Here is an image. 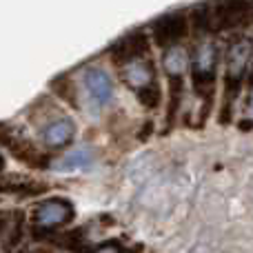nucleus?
I'll use <instances>...</instances> for the list:
<instances>
[{
    "mask_svg": "<svg viewBox=\"0 0 253 253\" xmlns=\"http://www.w3.org/2000/svg\"><path fill=\"white\" fill-rule=\"evenodd\" d=\"M215 69H218V47L211 40H205L196 47L191 56V84L193 93L205 98V105L213 102Z\"/></svg>",
    "mask_w": 253,
    "mask_h": 253,
    "instance_id": "1",
    "label": "nucleus"
},
{
    "mask_svg": "<svg viewBox=\"0 0 253 253\" xmlns=\"http://www.w3.org/2000/svg\"><path fill=\"white\" fill-rule=\"evenodd\" d=\"M0 144H2L18 162L27 165L29 169L44 171V169H51V165H53L49 153L38 149L31 140H27L16 126L9 123H0Z\"/></svg>",
    "mask_w": 253,
    "mask_h": 253,
    "instance_id": "2",
    "label": "nucleus"
},
{
    "mask_svg": "<svg viewBox=\"0 0 253 253\" xmlns=\"http://www.w3.org/2000/svg\"><path fill=\"white\" fill-rule=\"evenodd\" d=\"M76 218V209L67 198H47L31 211V227H38L42 231H58V227H65Z\"/></svg>",
    "mask_w": 253,
    "mask_h": 253,
    "instance_id": "3",
    "label": "nucleus"
},
{
    "mask_svg": "<svg viewBox=\"0 0 253 253\" xmlns=\"http://www.w3.org/2000/svg\"><path fill=\"white\" fill-rule=\"evenodd\" d=\"M149 51H151V40H149V34H144L142 29L131 31V34H126L125 38H120L118 42H114L109 47L111 62L118 65L120 69L149 58Z\"/></svg>",
    "mask_w": 253,
    "mask_h": 253,
    "instance_id": "4",
    "label": "nucleus"
},
{
    "mask_svg": "<svg viewBox=\"0 0 253 253\" xmlns=\"http://www.w3.org/2000/svg\"><path fill=\"white\" fill-rule=\"evenodd\" d=\"M189 34V16L184 11H169L151 22L153 42L162 49L178 47V42Z\"/></svg>",
    "mask_w": 253,
    "mask_h": 253,
    "instance_id": "5",
    "label": "nucleus"
},
{
    "mask_svg": "<svg viewBox=\"0 0 253 253\" xmlns=\"http://www.w3.org/2000/svg\"><path fill=\"white\" fill-rule=\"evenodd\" d=\"M84 89L89 93V100L96 107H100V109L105 105H109L116 91L114 80H111V76L102 67H89L84 71Z\"/></svg>",
    "mask_w": 253,
    "mask_h": 253,
    "instance_id": "6",
    "label": "nucleus"
},
{
    "mask_svg": "<svg viewBox=\"0 0 253 253\" xmlns=\"http://www.w3.org/2000/svg\"><path fill=\"white\" fill-rule=\"evenodd\" d=\"M51 189L49 182L29 178L22 173H11V175H0V193H9V196H20V198H34L40 193H47Z\"/></svg>",
    "mask_w": 253,
    "mask_h": 253,
    "instance_id": "7",
    "label": "nucleus"
},
{
    "mask_svg": "<svg viewBox=\"0 0 253 253\" xmlns=\"http://www.w3.org/2000/svg\"><path fill=\"white\" fill-rule=\"evenodd\" d=\"M251 11H253V4H249V2H222V4H213L215 31H227V29L242 27L245 22H249Z\"/></svg>",
    "mask_w": 253,
    "mask_h": 253,
    "instance_id": "8",
    "label": "nucleus"
},
{
    "mask_svg": "<svg viewBox=\"0 0 253 253\" xmlns=\"http://www.w3.org/2000/svg\"><path fill=\"white\" fill-rule=\"evenodd\" d=\"M251 51H253V44L249 40H245V38L233 40L227 51V74H224V78L242 80L245 83V76L249 71Z\"/></svg>",
    "mask_w": 253,
    "mask_h": 253,
    "instance_id": "9",
    "label": "nucleus"
},
{
    "mask_svg": "<svg viewBox=\"0 0 253 253\" xmlns=\"http://www.w3.org/2000/svg\"><path fill=\"white\" fill-rule=\"evenodd\" d=\"M120 80L131 89V91H140L142 87L151 83H158L156 78V62L153 58H144V60H138L133 65H126L120 69Z\"/></svg>",
    "mask_w": 253,
    "mask_h": 253,
    "instance_id": "10",
    "label": "nucleus"
},
{
    "mask_svg": "<svg viewBox=\"0 0 253 253\" xmlns=\"http://www.w3.org/2000/svg\"><path fill=\"white\" fill-rule=\"evenodd\" d=\"M40 138L44 140V144L53 149H62V147H69L76 138V125L74 120L69 118H60V120H53L40 131Z\"/></svg>",
    "mask_w": 253,
    "mask_h": 253,
    "instance_id": "11",
    "label": "nucleus"
},
{
    "mask_svg": "<svg viewBox=\"0 0 253 253\" xmlns=\"http://www.w3.org/2000/svg\"><path fill=\"white\" fill-rule=\"evenodd\" d=\"M182 96H184V76H169V102H167V116H165L162 135H167L175 126L180 105H182Z\"/></svg>",
    "mask_w": 253,
    "mask_h": 253,
    "instance_id": "12",
    "label": "nucleus"
},
{
    "mask_svg": "<svg viewBox=\"0 0 253 253\" xmlns=\"http://www.w3.org/2000/svg\"><path fill=\"white\" fill-rule=\"evenodd\" d=\"M93 162V151L89 147L76 149V151L67 153V156H60L53 160L51 169L56 171H76V169H87Z\"/></svg>",
    "mask_w": 253,
    "mask_h": 253,
    "instance_id": "13",
    "label": "nucleus"
},
{
    "mask_svg": "<svg viewBox=\"0 0 253 253\" xmlns=\"http://www.w3.org/2000/svg\"><path fill=\"white\" fill-rule=\"evenodd\" d=\"M87 229L78 227V229H67V231H58L56 236L51 238V245L60 247L65 251H71V253H80L87 249Z\"/></svg>",
    "mask_w": 253,
    "mask_h": 253,
    "instance_id": "14",
    "label": "nucleus"
},
{
    "mask_svg": "<svg viewBox=\"0 0 253 253\" xmlns=\"http://www.w3.org/2000/svg\"><path fill=\"white\" fill-rule=\"evenodd\" d=\"M191 65V58L187 56L182 47H171L165 49V56H162V67L167 71V78L169 76H184V71Z\"/></svg>",
    "mask_w": 253,
    "mask_h": 253,
    "instance_id": "15",
    "label": "nucleus"
},
{
    "mask_svg": "<svg viewBox=\"0 0 253 253\" xmlns=\"http://www.w3.org/2000/svg\"><path fill=\"white\" fill-rule=\"evenodd\" d=\"M51 93L58 96L65 105H69L71 109H80V100H78V87L74 84V80L69 76H58L51 80Z\"/></svg>",
    "mask_w": 253,
    "mask_h": 253,
    "instance_id": "16",
    "label": "nucleus"
},
{
    "mask_svg": "<svg viewBox=\"0 0 253 253\" xmlns=\"http://www.w3.org/2000/svg\"><path fill=\"white\" fill-rule=\"evenodd\" d=\"M189 20H191V25H193V31L200 36L213 34L215 31V13H213V7H209V4H198V7H193Z\"/></svg>",
    "mask_w": 253,
    "mask_h": 253,
    "instance_id": "17",
    "label": "nucleus"
},
{
    "mask_svg": "<svg viewBox=\"0 0 253 253\" xmlns=\"http://www.w3.org/2000/svg\"><path fill=\"white\" fill-rule=\"evenodd\" d=\"M25 229H27V213L25 211H13L11 222H9V227H7L9 233H7V238H4V242H2V249L4 251L16 249V247L22 242Z\"/></svg>",
    "mask_w": 253,
    "mask_h": 253,
    "instance_id": "18",
    "label": "nucleus"
},
{
    "mask_svg": "<svg viewBox=\"0 0 253 253\" xmlns=\"http://www.w3.org/2000/svg\"><path fill=\"white\" fill-rule=\"evenodd\" d=\"M135 98H138V102L147 111H156L162 102V89L158 83H151L147 87H142L140 91H135Z\"/></svg>",
    "mask_w": 253,
    "mask_h": 253,
    "instance_id": "19",
    "label": "nucleus"
},
{
    "mask_svg": "<svg viewBox=\"0 0 253 253\" xmlns=\"http://www.w3.org/2000/svg\"><path fill=\"white\" fill-rule=\"evenodd\" d=\"M80 253H129V251H126L118 240H109V242H105V245H96V247L89 245L87 249Z\"/></svg>",
    "mask_w": 253,
    "mask_h": 253,
    "instance_id": "20",
    "label": "nucleus"
},
{
    "mask_svg": "<svg viewBox=\"0 0 253 253\" xmlns=\"http://www.w3.org/2000/svg\"><path fill=\"white\" fill-rule=\"evenodd\" d=\"M153 131H156L153 120H144L142 126H140V131H138V140H140V142H147V140L153 135Z\"/></svg>",
    "mask_w": 253,
    "mask_h": 253,
    "instance_id": "21",
    "label": "nucleus"
},
{
    "mask_svg": "<svg viewBox=\"0 0 253 253\" xmlns=\"http://www.w3.org/2000/svg\"><path fill=\"white\" fill-rule=\"evenodd\" d=\"M238 129L240 131H253V120H240V125H238Z\"/></svg>",
    "mask_w": 253,
    "mask_h": 253,
    "instance_id": "22",
    "label": "nucleus"
},
{
    "mask_svg": "<svg viewBox=\"0 0 253 253\" xmlns=\"http://www.w3.org/2000/svg\"><path fill=\"white\" fill-rule=\"evenodd\" d=\"M2 169H4V158L0 156V171H2Z\"/></svg>",
    "mask_w": 253,
    "mask_h": 253,
    "instance_id": "23",
    "label": "nucleus"
},
{
    "mask_svg": "<svg viewBox=\"0 0 253 253\" xmlns=\"http://www.w3.org/2000/svg\"><path fill=\"white\" fill-rule=\"evenodd\" d=\"M18 253H38V251H18Z\"/></svg>",
    "mask_w": 253,
    "mask_h": 253,
    "instance_id": "24",
    "label": "nucleus"
},
{
    "mask_svg": "<svg viewBox=\"0 0 253 253\" xmlns=\"http://www.w3.org/2000/svg\"><path fill=\"white\" fill-rule=\"evenodd\" d=\"M251 111H253V93H251Z\"/></svg>",
    "mask_w": 253,
    "mask_h": 253,
    "instance_id": "25",
    "label": "nucleus"
}]
</instances>
